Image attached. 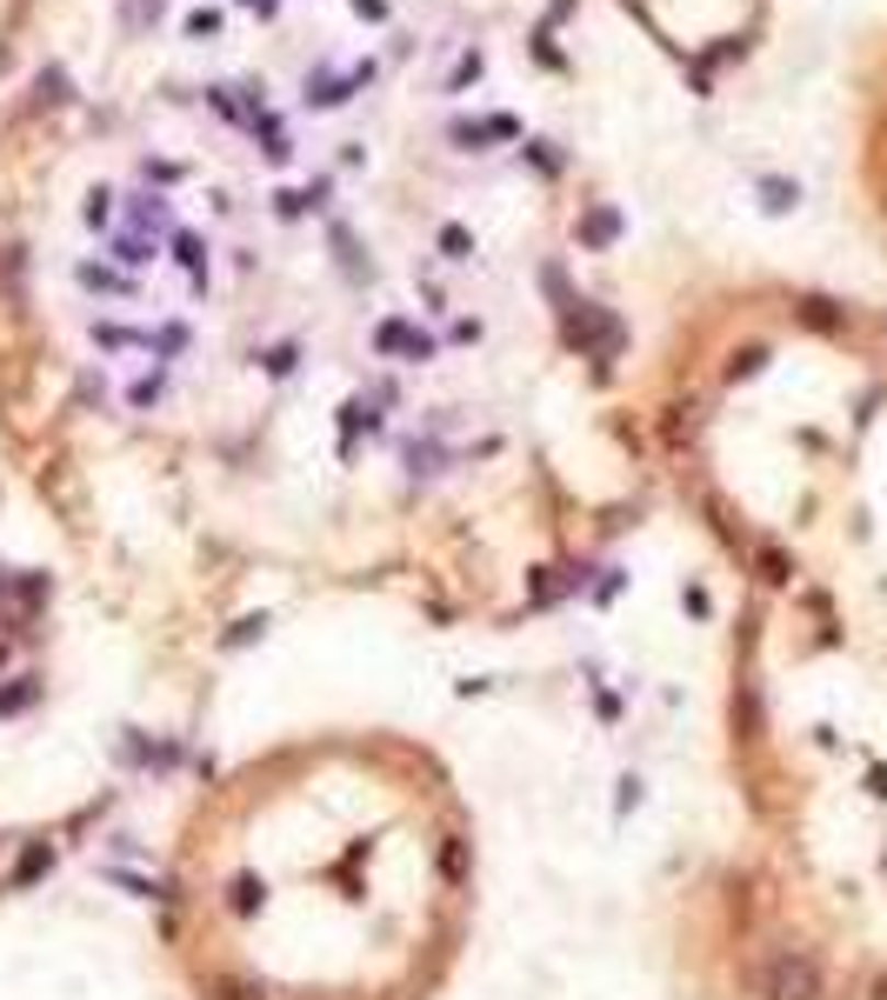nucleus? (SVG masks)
Segmentation results:
<instances>
[{"label":"nucleus","instance_id":"obj_7","mask_svg":"<svg viewBox=\"0 0 887 1000\" xmlns=\"http://www.w3.org/2000/svg\"><path fill=\"white\" fill-rule=\"evenodd\" d=\"M441 254L447 261H474V234L467 227H441Z\"/></svg>","mask_w":887,"mask_h":1000},{"label":"nucleus","instance_id":"obj_12","mask_svg":"<svg viewBox=\"0 0 887 1000\" xmlns=\"http://www.w3.org/2000/svg\"><path fill=\"white\" fill-rule=\"evenodd\" d=\"M88 227H107V194H88Z\"/></svg>","mask_w":887,"mask_h":1000},{"label":"nucleus","instance_id":"obj_1","mask_svg":"<svg viewBox=\"0 0 887 1000\" xmlns=\"http://www.w3.org/2000/svg\"><path fill=\"white\" fill-rule=\"evenodd\" d=\"M474 887V807L428 740L307 727L181 807L153 934L187 1000H441Z\"/></svg>","mask_w":887,"mask_h":1000},{"label":"nucleus","instance_id":"obj_6","mask_svg":"<svg viewBox=\"0 0 887 1000\" xmlns=\"http://www.w3.org/2000/svg\"><path fill=\"white\" fill-rule=\"evenodd\" d=\"M160 14H168V0H121V27L127 34H147Z\"/></svg>","mask_w":887,"mask_h":1000},{"label":"nucleus","instance_id":"obj_9","mask_svg":"<svg viewBox=\"0 0 887 1000\" xmlns=\"http://www.w3.org/2000/svg\"><path fill=\"white\" fill-rule=\"evenodd\" d=\"M761 194H767V207H774V214H787V207H794V188H787V181H767Z\"/></svg>","mask_w":887,"mask_h":1000},{"label":"nucleus","instance_id":"obj_4","mask_svg":"<svg viewBox=\"0 0 887 1000\" xmlns=\"http://www.w3.org/2000/svg\"><path fill=\"white\" fill-rule=\"evenodd\" d=\"M447 140H454L460 154H480L488 140H514V121H508V114H494V121H454Z\"/></svg>","mask_w":887,"mask_h":1000},{"label":"nucleus","instance_id":"obj_2","mask_svg":"<svg viewBox=\"0 0 887 1000\" xmlns=\"http://www.w3.org/2000/svg\"><path fill=\"white\" fill-rule=\"evenodd\" d=\"M127 734L114 681L101 688V627L0 621V900L114 814Z\"/></svg>","mask_w":887,"mask_h":1000},{"label":"nucleus","instance_id":"obj_10","mask_svg":"<svg viewBox=\"0 0 887 1000\" xmlns=\"http://www.w3.org/2000/svg\"><path fill=\"white\" fill-rule=\"evenodd\" d=\"M187 34H194V41H214V34H220V14H194Z\"/></svg>","mask_w":887,"mask_h":1000},{"label":"nucleus","instance_id":"obj_3","mask_svg":"<svg viewBox=\"0 0 887 1000\" xmlns=\"http://www.w3.org/2000/svg\"><path fill=\"white\" fill-rule=\"evenodd\" d=\"M575 234H581V247H594V254H601V247H614V240L627 234V220H621V207H614V201H594V207L581 214V227H575Z\"/></svg>","mask_w":887,"mask_h":1000},{"label":"nucleus","instance_id":"obj_13","mask_svg":"<svg viewBox=\"0 0 887 1000\" xmlns=\"http://www.w3.org/2000/svg\"><path fill=\"white\" fill-rule=\"evenodd\" d=\"M354 14H367V21H380V14H387V0H354Z\"/></svg>","mask_w":887,"mask_h":1000},{"label":"nucleus","instance_id":"obj_5","mask_svg":"<svg viewBox=\"0 0 887 1000\" xmlns=\"http://www.w3.org/2000/svg\"><path fill=\"white\" fill-rule=\"evenodd\" d=\"M34 101H41V107H67V101H73L67 67H41V73H34Z\"/></svg>","mask_w":887,"mask_h":1000},{"label":"nucleus","instance_id":"obj_14","mask_svg":"<svg viewBox=\"0 0 887 1000\" xmlns=\"http://www.w3.org/2000/svg\"><path fill=\"white\" fill-rule=\"evenodd\" d=\"M248 8H261V14H268V8H274V0H248Z\"/></svg>","mask_w":887,"mask_h":1000},{"label":"nucleus","instance_id":"obj_8","mask_svg":"<svg viewBox=\"0 0 887 1000\" xmlns=\"http://www.w3.org/2000/svg\"><path fill=\"white\" fill-rule=\"evenodd\" d=\"M134 220L140 227H168V201H160V194H134Z\"/></svg>","mask_w":887,"mask_h":1000},{"label":"nucleus","instance_id":"obj_11","mask_svg":"<svg viewBox=\"0 0 887 1000\" xmlns=\"http://www.w3.org/2000/svg\"><path fill=\"white\" fill-rule=\"evenodd\" d=\"M474 73H480V54H460V67H454V88H467Z\"/></svg>","mask_w":887,"mask_h":1000}]
</instances>
